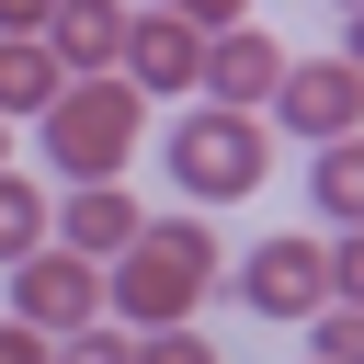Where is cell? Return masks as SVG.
<instances>
[{"label": "cell", "mask_w": 364, "mask_h": 364, "mask_svg": "<svg viewBox=\"0 0 364 364\" xmlns=\"http://www.w3.org/2000/svg\"><path fill=\"white\" fill-rule=\"evenodd\" d=\"M216 228L205 216H148L114 262H102V307L125 318V330H159V318H193L205 307V284H216Z\"/></svg>", "instance_id": "1"}, {"label": "cell", "mask_w": 364, "mask_h": 364, "mask_svg": "<svg viewBox=\"0 0 364 364\" xmlns=\"http://www.w3.org/2000/svg\"><path fill=\"white\" fill-rule=\"evenodd\" d=\"M34 125H46V171H57V182H114V171L136 159L148 91H125L114 68H102V80H57V102H46Z\"/></svg>", "instance_id": "2"}, {"label": "cell", "mask_w": 364, "mask_h": 364, "mask_svg": "<svg viewBox=\"0 0 364 364\" xmlns=\"http://www.w3.org/2000/svg\"><path fill=\"white\" fill-rule=\"evenodd\" d=\"M159 171H171L193 205H228V193H250V182L273 171V148H262V114H228V102H193V114H171V136H159Z\"/></svg>", "instance_id": "3"}, {"label": "cell", "mask_w": 364, "mask_h": 364, "mask_svg": "<svg viewBox=\"0 0 364 364\" xmlns=\"http://www.w3.org/2000/svg\"><path fill=\"white\" fill-rule=\"evenodd\" d=\"M273 125L284 136H353L364 125V68L353 57H284V80H273Z\"/></svg>", "instance_id": "4"}, {"label": "cell", "mask_w": 364, "mask_h": 364, "mask_svg": "<svg viewBox=\"0 0 364 364\" xmlns=\"http://www.w3.org/2000/svg\"><path fill=\"white\" fill-rule=\"evenodd\" d=\"M11 318H34L46 341L57 330H80V318H102V262H80V250H23L11 262Z\"/></svg>", "instance_id": "5"}, {"label": "cell", "mask_w": 364, "mask_h": 364, "mask_svg": "<svg viewBox=\"0 0 364 364\" xmlns=\"http://www.w3.org/2000/svg\"><path fill=\"white\" fill-rule=\"evenodd\" d=\"M239 296H250V318H307V307H330V239H262V250L239 262Z\"/></svg>", "instance_id": "6"}, {"label": "cell", "mask_w": 364, "mask_h": 364, "mask_svg": "<svg viewBox=\"0 0 364 364\" xmlns=\"http://www.w3.org/2000/svg\"><path fill=\"white\" fill-rule=\"evenodd\" d=\"M136 228H148V205H136L125 182H68V193L46 205V239H57V250H80V262H114Z\"/></svg>", "instance_id": "7"}, {"label": "cell", "mask_w": 364, "mask_h": 364, "mask_svg": "<svg viewBox=\"0 0 364 364\" xmlns=\"http://www.w3.org/2000/svg\"><path fill=\"white\" fill-rule=\"evenodd\" d=\"M114 80H125V91H193V80H205V34H193L182 11H136Z\"/></svg>", "instance_id": "8"}, {"label": "cell", "mask_w": 364, "mask_h": 364, "mask_svg": "<svg viewBox=\"0 0 364 364\" xmlns=\"http://www.w3.org/2000/svg\"><path fill=\"white\" fill-rule=\"evenodd\" d=\"M273 80H284V57H273V34H262V23L205 34V80H193V91H216L228 114H262V102H273Z\"/></svg>", "instance_id": "9"}, {"label": "cell", "mask_w": 364, "mask_h": 364, "mask_svg": "<svg viewBox=\"0 0 364 364\" xmlns=\"http://www.w3.org/2000/svg\"><path fill=\"white\" fill-rule=\"evenodd\" d=\"M125 23H136L125 0H57V11H46V57H57L68 80H102V68L125 57Z\"/></svg>", "instance_id": "10"}, {"label": "cell", "mask_w": 364, "mask_h": 364, "mask_svg": "<svg viewBox=\"0 0 364 364\" xmlns=\"http://www.w3.org/2000/svg\"><path fill=\"white\" fill-rule=\"evenodd\" d=\"M57 80H68V68L46 57V34H0V125H11V114H46Z\"/></svg>", "instance_id": "11"}, {"label": "cell", "mask_w": 364, "mask_h": 364, "mask_svg": "<svg viewBox=\"0 0 364 364\" xmlns=\"http://www.w3.org/2000/svg\"><path fill=\"white\" fill-rule=\"evenodd\" d=\"M307 193H318V216H330V228H353V216H364V148H353V136H318Z\"/></svg>", "instance_id": "12"}, {"label": "cell", "mask_w": 364, "mask_h": 364, "mask_svg": "<svg viewBox=\"0 0 364 364\" xmlns=\"http://www.w3.org/2000/svg\"><path fill=\"white\" fill-rule=\"evenodd\" d=\"M23 250H46V193H34V182L0 159V273H11Z\"/></svg>", "instance_id": "13"}, {"label": "cell", "mask_w": 364, "mask_h": 364, "mask_svg": "<svg viewBox=\"0 0 364 364\" xmlns=\"http://www.w3.org/2000/svg\"><path fill=\"white\" fill-rule=\"evenodd\" d=\"M307 364H364V307H307Z\"/></svg>", "instance_id": "14"}, {"label": "cell", "mask_w": 364, "mask_h": 364, "mask_svg": "<svg viewBox=\"0 0 364 364\" xmlns=\"http://www.w3.org/2000/svg\"><path fill=\"white\" fill-rule=\"evenodd\" d=\"M57 364H136V341L102 330V318H80V330H57Z\"/></svg>", "instance_id": "15"}, {"label": "cell", "mask_w": 364, "mask_h": 364, "mask_svg": "<svg viewBox=\"0 0 364 364\" xmlns=\"http://www.w3.org/2000/svg\"><path fill=\"white\" fill-rule=\"evenodd\" d=\"M136 364H216V353L193 341V318H159V330H136Z\"/></svg>", "instance_id": "16"}, {"label": "cell", "mask_w": 364, "mask_h": 364, "mask_svg": "<svg viewBox=\"0 0 364 364\" xmlns=\"http://www.w3.org/2000/svg\"><path fill=\"white\" fill-rule=\"evenodd\" d=\"M148 11H182L193 34H228V23H250V0H148Z\"/></svg>", "instance_id": "17"}, {"label": "cell", "mask_w": 364, "mask_h": 364, "mask_svg": "<svg viewBox=\"0 0 364 364\" xmlns=\"http://www.w3.org/2000/svg\"><path fill=\"white\" fill-rule=\"evenodd\" d=\"M0 364H57V341H46L34 318H0Z\"/></svg>", "instance_id": "18"}, {"label": "cell", "mask_w": 364, "mask_h": 364, "mask_svg": "<svg viewBox=\"0 0 364 364\" xmlns=\"http://www.w3.org/2000/svg\"><path fill=\"white\" fill-rule=\"evenodd\" d=\"M46 11L57 0H0V34H46Z\"/></svg>", "instance_id": "19"}]
</instances>
